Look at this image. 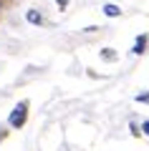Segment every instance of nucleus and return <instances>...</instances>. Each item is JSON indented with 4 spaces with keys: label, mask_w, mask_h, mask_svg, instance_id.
Here are the masks:
<instances>
[{
    "label": "nucleus",
    "mask_w": 149,
    "mask_h": 151,
    "mask_svg": "<svg viewBox=\"0 0 149 151\" xmlns=\"http://www.w3.org/2000/svg\"><path fill=\"white\" fill-rule=\"evenodd\" d=\"M28 111H31V103H28V101H20V103L10 111L8 124H10L13 129H23V126H25V121H28Z\"/></svg>",
    "instance_id": "obj_1"
},
{
    "label": "nucleus",
    "mask_w": 149,
    "mask_h": 151,
    "mask_svg": "<svg viewBox=\"0 0 149 151\" xmlns=\"http://www.w3.org/2000/svg\"><path fill=\"white\" fill-rule=\"evenodd\" d=\"M147 43H149V33H142V35L137 38V43H134V53L142 55V53H144V48H147Z\"/></svg>",
    "instance_id": "obj_2"
},
{
    "label": "nucleus",
    "mask_w": 149,
    "mask_h": 151,
    "mask_svg": "<svg viewBox=\"0 0 149 151\" xmlns=\"http://www.w3.org/2000/svg\"><path fill=\"white\" fill-rule=\"evenodd\" d=\"M104 13H106L109 18H119V15H121V8H119V5H111V3H106V5H104Z\"/></svg>",
    "instance_id": "obj_3"
},
{
    "label": "nucleus",
    "mask_w": 149,
    "mask_h": 151,
    "mask_svg": "<svg viewBox=\"0 0 149 151\" xmlns=\"http://www.w3.org/2000/svg\"><path fill=\"white\" fill-rule=\"evenodd\" d=\"M101 58L104 60H116V53H114L111 48H106V50H101Z\"/></svg>",
    "instance_id": "obj_4"
},
{
    "label": "nucleus",
    "mask_w": 149,
    "mask_h": 151,
    "mask_svg": "<svg viewBox=\"0 0 149 151\" xmlns=\"http://www.w3.org/2000/svg\"><path fill=\"white\" fill-rule=\"evenodd\" d=\"M25 18H28L31 23H41V15H38L36 10H28V15H25Z\"/></svg>",
    "instance_id": "obj_5"
},
{
    "label": "nucleus",
    "mask_w": 149,
    "mask_h": 151,
    "mask_svg": "<svg viewBox=\"0 0 149 151\" xmlns=\"http://www.w3.org/2000/svg\"><path fill=\"white\" fill-rule=\"evenodd\" d=\"M137 101H142V103H149V93H142V96H139Z\"/></svg>",
    "instance_id": "obj_6"
},
{
    "label": "nucleus",
    "mask_w": 149,
    "mask_h": 151,
    "mask_svg": "<svg viewBox=\"0 0 149 151\" xmlns=\"http://www.w3.org/2000/svg\"><path fill=\"white\" fill-rule=\"evenodd\" d=\"M56 5H58V8H61V10H63V8H66V5H68V0H56Z\"/></svg>",
    "instance_id": "obj_7"
},
{
    "label": "nucleus",
    "mask_w": 149,
    "mask_h": 151,
    "mask_svg": "<svg viewBox=\"0 0 149 151\" xmlns=\"http://www.w3.org/2000/svg\"><path fill=\"white\" fill-rule=\"evenodd\" d=\"M142 131H144V134L149 136V121H144V124H142Z\"/></svg>",
    "instance_id": "obj_8"
},
{
    "label": "nucleus",
    "mask_w": 149,
    "mask_h": 151,
    "mask_svg": "<svg viewBox=\"0 0 149 151\" xmlns=\"http://www.w3.org/2000/svg\"><path fill=\"white\" fill-rule=\"evenodd\" d=\"M0 5H3V0H0Z\"/></svg>",
    "instance_id": "obj_9"
}]
</instances>
